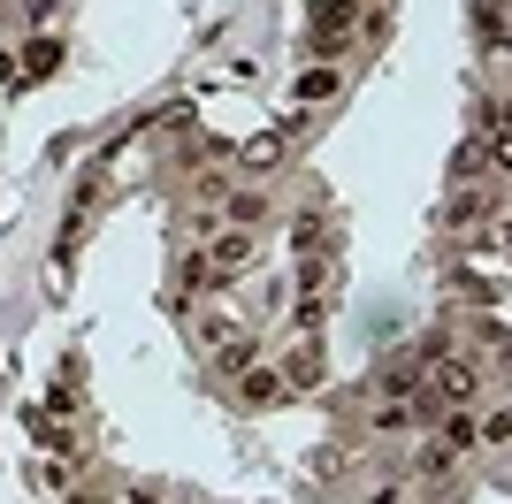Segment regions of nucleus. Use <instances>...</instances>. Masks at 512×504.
Returning a JSON list of instances; mask_svg holds the SVG:
<instances>
[{"label":"nucleus","mask_w":512,"mask_h":504,"mask_svg":"<svg viewBox=\"0 0 512 504\" xmlns=\"http://www.w3.org/2000/svg\"><path fill=\"white\" fill-rule=\"evenodd\" d=\"M421 382L436 390V405H482V382H490V375H482V359H474V352H436Z\"/></svg>","instance_id":"nucleus-1"},{"label":"nucleus","mask_w":512,"mask_h":504,"mask_svg":"<svg viewBox=\"0 0 512 504\" xmlns=\"http://www.w3.org/2000/svg\"><path fill=\"white\" fill-rule=\"evenodd\" d=\"M451 466H459V451H444V443H421V459H413V474H421V482H444Z\"/></svg>","instance_id":"nucleus-16"},{"label":"nucleus","mask_w":512,"mask_h":504,"mask_svg":"<svg viewBox=\"0 0 512 504\" xmlns=\"http://www.w3.org/2000/svg\"><path fill=\"white\" fill-rule=\"evenodd\" d=\"M283 398H291V390H283L276 367H260V359H253V367L237 375V405H245V413H268V405H283Z\"/></svg>","instance_id":"nucleus-6"},{"label":"nucleus","mask_w":512,"mask_h":504,"mask_svg":"<svg viewBox=\"0 0 512 504\" xmlns=\"http://www.w3.org/2000/svg\"><path fill=\"white\" fill-rule=\"evenodd\" d=\"M367 504H406V482H375V489H367Z\"/></svg>","instance_id":"nucleus-21"},{"label":"nucleus","mask_w":512,"mask_h":504,"mask_svg":"<svg viewBox=\"0 0 512 504\" xmlns=\"http://www.w3.org/2000/svg\"><path fill=\"white\" fill-rule=\"evenodd\" d=\"M436 443H444V451H459V459H467L474 443V405H444V420H436Z\"/></svg>","instance_id":"nucleus-10"},{"label":"nucleus","mask_w":512,"mask_h":504,"mask_svg":"<svg viewBox=\"0 0 512 504\" xmlns=\"http://www.w3.org/2000/svg\"><path fill=\"white\" fill-rule=\"evenodd\" d=\"M253 359H260V352H253V336L237 329L230 344H222V352H214V375H230V382H237V375H245V367H253Z\"/></svg>","instance_id":"nucleus-14"},{"label":"nucleus","mask_w":512,"mask_h":504,"mask_svg":"<svg viewBox=\"0 0 512 504\" xmlns=\"http://www.w3.org/2000/svg\"><path fill=\"white\" fill-rule=\"evenodd\" d=\"M283 161H291V130H253V138L237 146V168H245V176H276Z\"/></svg>","instance_id":"nucleus-4"},{"label":"nucleus","mask_w":512,"mask_h":504,"mask_svg":"<svg viewBox=\"0 0 512 504\" xmlns=\"http://www.w3.org/2000/svg\"><path fill=\"white\" fill-rule=\"evenodd\" d=\"M54 69H62V39H31V46H23V62H16V77L39 84V77H54Z\"/></svg>","instance_id":"nucleus-13"},{"label":"nucleus","mask_w":512,"mask_h":504,"mask_svg":"<svg viewBox=\"0 0 512 504\" xmlns=\"http://www.w3.org/2000/svg\"><path fill=\"white\" fill-rule=\"evenodd\" d=\"M77 367H69V382H54V390H46V420H77Z\"/></svg>","instance_id":"nucleus-17"},{"label":"nucleus","mask_w":512,"mask_h":504,"mask_svg":"<svg viewBox=\"0 0 512 504\" xmlns=\"http://www.w3.org/2000/svg\"><path fill=\"white\" fill-rule=\"evenodd\" d=\"M199 260H207V291H230L237 275H253L260 245H253V230H214L207 245H199Z\"/></svg>","instance_id":"nucleus-2"},{"label":"nucleus","mask_w":512,"mask_h":504,"mask_svg":"<svg viewBox=\"0 0 512 504\" xmlns=\"http://www.w3.org/2000/svg\"><path fill=\"white\" fill-rule=\"evenodd\" d=\"M276 375H283L291 398H299V390H321V336H299V344L276 359Z\"/></svg>","instance_id":"nucleus-5"},{"label":"nucleus","mask_w":512,"mask_h":504,"mask_svg":"<svg viewBox=\"0 0 512 504\" xmlns=\"http://www.w3.org/2000/svg\"><path fill=\"white\" fill-rule=\"evenodd\" d=\"M230 336H237V314H222V306H207V314H199L192 321V344H199V352H222V344H230Z\"/></svg>","instance_id":"nucleus-11"},{"label":"nucleus","mask_w":512,"mask_h":504,"mask_svg":"<svg viewBox=\"0 0 512 504\" xmlns=\"http://www.w3.org/2000/svg\"><path fill=\"white\" fill-rule=\"evenodd\" d=\"M474 336H482L490 352H505V321H497V306H490V314H474Z\"/></svg>","instance_id":"nucleus-20"},{"label":"nucleus","mask_w":512,"mask_h":504,"mask_svg":"<svg viewBox=\"0 0 512 504\" xmlns=\"http://www.w3.org/2000/svg\"><path fill=\"white\" fill-rule=\"evenodd\" d=\"M299 336H321V321H329V291H299Z\"/></svg>","instance_id":"nucleus-18"},{"label":"nucleus","mask_w":512,"mask_h":504,"mask_svg":"<svg viewBox=\"0 0 512 504\" xmlns=\"http://www.w3.org/2000/svg\"><path fill=\"white\" fill-rule=\"evenodd\" d=\"M0 84H16V54H0Z\"/></svg>","instance_id":"nucleus-23"},{"label":"nucleus","mask_w":512,"mask_h":504,"mask_svg":"<svg viewBox=\"0 0 512 504\" xmlns=\"http://www.w3.org/2000/svg\"><path fill=\"white\" fill-rule=\"evenodd\" d=\"M69 504H107V497H100V489H69Z\"/></svg>","instance_id":"nucleus-22"},{"label":"nucleus","mask_w":512,"mask_h":504,"mask_svg":"<svg viewBox=\"0 0 512 504\" xmlns=\"http://www.w3.org/2000/svg\"><path fill=\"white\" fill-rule=\"evenodd\" d=\"M474 31L482 46H505V0H474Z\"/></svg>","instance_id":"nucleus-15"},{"label":"nucleus","mask_w":512,"mask_h":504,"mask_svg":"<svg viewBox=\"0 0 512 504\" xmlns=\"http://www.w3.org/2000/svg\"><path fill=\"white\" fill-rule=\"evenodd\" d=\"M337 92H344V69L337 62H314L299 84H291V100H299V107H321V100H337Z\"/></svg>","instance_id":"nucleus-9"},{"label":"nucleus","mask_w":512,"mask_h":504,"mask_svg":"<svg viewBox=\"0 0 512 504\" xmlns=\"http://www.w3.org/2000/svg\"><path fill=\"white\" fill-rule=\"evenodd\" d=\"M283 237H291V252H329V214H314V207L291 214V230H283Z\"/></svg>","instance_id":"nucleus-12"},{"label":"nucleus","mask_w":512,"mask_h":504,"mask_svg":"<svg viewBox=\"0 0 512 504\" xmlns=\"http://www.w3.org/2000/svg\"><path fill=\"white\" fill-rule=\"evenodd\" d=\"M306 23H314V46H321V54H337V46L360 31V8H352V0H314V16H306Z\"/></svg>","instance_id":"nucleus-3"},{"label":"nucleus","mask_w":512,"mask_h":504,"mask_svg":"<svg viewBox=\"0 0 512 504\" xmlns=\"http://www.w3.org/2000/svg\"><path fill=\"white\" fill-rule=\"evenodd\" d=\"M421 420H428L421 405H406V398H383L375 413H367V436H413Z\"/></svg>","instance_id":"nucleus-7"},{"label":"nucleus","mask_w":512,"mask_h":504,"mask_svg":"<svg viewBox=\"0 0 512 504\" xmlns=\"http://www.w3.org/2000/svg\"><path fill=\"white\" fill-rule=\"evenodd\" d=\"M482 161H490V146H482V138H467V146L451 153V184H467V176H474Z\"/></svg>","instance_id":"nucleus-19"},{"label":"nucleus","mask_w":512,"mask_h":504,"mask_svg":"<svg viewBox=\"0 0 512 504\" xmlns=\"http://www.w3.org/2000/svg\"><path fill=\"white\" fill-rule=\"evenodd\" d=\"M268 222V191H222V230H260Z\"/></svg>","instance_id":"nucleus-8"}]
</instances>
